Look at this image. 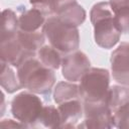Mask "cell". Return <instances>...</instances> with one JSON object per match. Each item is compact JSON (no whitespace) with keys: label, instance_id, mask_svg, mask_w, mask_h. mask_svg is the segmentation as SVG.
I'll list each match as a JSON object with an SVG mask.
<instances>
[{"label":"cell","instance_id":"cb8c5ba5","mask_svg":"<svg viewBox=\"0 0 129 129\" xmlns=\"http://www.w3.org/2000/svg\"><path fill=\"white\" fill-rule=\"evenodd\" d=\"M1 126L2 127H26L24 124H22L21 122H14L11 119H5L1 121Z\"/></svg>","mask_w":129,"mask_h":129},{"label":"cell","instance_id":"9a60e30c","mask_svg":"<svg viewBox=\"0 0 129 129\" xmlns=\"http://www.w3.org/2000/svg\"><path fill=\"white\" fill-rule=\"evenodd\" d=\"M75 99H82L77 84L72 82H59L56 84L53 91V100L57 105Z\"/></svg>","mask_w":129,"mask_h":129},{"label":"cell","instance_id":"8fae6325","mask_svg":"<svg viewBox=\"0 0 129 129\" xmlns=\"http://www.w3.org/2000/svg\"><path fill=\"white\" fill-rule=\"evenodd\" d=\"M45 16L37 9L30 8L24 10L18 16V25L19 30L22 31H38L42 30V27L45 23Z\"/></svg>","mask_w":129,"mask_h":129},{"label":"cell","instance_id":"7402d4cb","mask_svg":"<svg viewBox=\"0 0 129 129\" xmlns=\"http://www.w3.org/2000/svg\"><path fill=\"white\" fill-rule=\"evenodd\" d=\"M31 6L39 10L45 17H50L54 15L51 0H29Z\"/></svg>","mask_w":129,"mask_h":129},{"label":"cell","instance_id":"5bb4252c","mask_svg":"<svg viewBox=\"0 0 129 129\" xmlns=\"http://www.w3.org/2000/svg\"><path fill=\"white\" fill-rule=\"evenodd\" d=\"M115 19L122 33H129V0H110Z\"/></svg>","mask_w":129,"mask_h":129},{"label":"cell","instance_id":"5b68a950","mask_svg":"<svg viewBox=\"0 0 129 129\" xmlns=\"http://www.w3.org/2000/svg\"><path fill=\"white\" fill-rule=\"evenodd\" d=\"M43 104L40 98L32 92H21L11 101L13 117L26 127H34L38 123Z\"/></svg>","mask_w":129,"mask_h":129},{"label":"cell","instance_id":"4fadbf2b","mask_svg":"<svg viewBox=\"0 0 129 129\" xmlns=\"http://www.w3.org/2000/svg\"><path fill=\"white\" fill-rule=\"evenodd\" d=\"M55 16H57L61 21L70 25H73L75 27H78L84 23L87 15L85 9L78 2H75L62 8L60 11H58L55 14Z\"/></svg>","mask_w":129,"mask_h":129},{"label":"cell","instance_id":"ffe728a7","mask_svg":"<svg viewBox=\"0 0 129 129\" xmlns=\"http://www.w3.org/2000/svg\"><path fill=\"white\" fill-rule=\"evenodd\" d=\"M46 128H57L60 126V117L57 108L48 105L43 106L42 111L40 113L38 123Z\"/></svg>","mask_w":129,"mask_h":129},{"label":"cell","instance_id":"e0dca14e","mask_svg":"<svg viewBox=\"0 0 129 129\" xmlns=\"http://www.w3.org/2000/svg\"><path fill=\"white\" fill-rule=\"evenodd\" d=\"M36 56L42 64L51 70H57L59 67H61V52L51 45H42L37 50Z\"/></svg>","mask_w":129,"mask_h":129},{"label":"cell","instance_id":"2e32d148","mask_svg":"<svg viewBox=\"0 0 129 129\" xmlns=\"http://www.w3.org/2000/svg\"><path fill=\"white\" fill-rule=\"evenodd\" d=\"M0 84H1V87L9 94H12L22 88L19 82L17 73L14 72L12 66L8 64L3 60H1Z\"/></svg>","mask_w":129,"mask_h":129},{"label":"cell","instance_id":"6da1fadb","mask_svg":"<svg viewBox=\"0 0 129 129\" xmlns=\"http://www.w3.org/2000/svg\"><path fill=\"white\" fill-rule=\"evenodd\" d=\"M17 75L22 88L39 95H49L55 84L53 70L42 64L36 55L25 58L17 67Z\"/></svg>","mask_w":129,"mask_h":129},{"label":"cell","instance_id":"ac0fdd59","mask_svg":"<svg viewBox=\"0 0 129 129\" xmlns=\"http://www.w3.org/2000/svg\"><path fill=\"white\" fill-rule=\"evenodd\" d=\"M19 30L18 17L11 9H5L2 11V30L1 41L11 38L17 34Z\"/></svg>","mask_w":129,"mask_h":129},{"label":"cell","instance_id":"603a6c76","mask_svg":"<svg viewBox=\"0 0 129 129\" xmlns=\"http://www.w3.org/2000/svg\"><path fill=\"white\" fill-rule=\"evenodd\" d=\"M52 2V7H53V11H54V15L60 11L62 8L77 2V0H51Z\"/></svg>","mask_w":129,"mask_h":129},{"label":"cell","instance_id":"ba28073f","mask_svg":"<svg viewBox=\"0 0 129 129\" xmlns=\"http://www.w3.org/2000/svg\"><path fill=\"white\" fill-rule=\"evenodd\" d=\"M110 61L114 80L129 87V42H121L112 52Z\"/></svg>","mask_w":129,"mask_h":129},{"label":"cell","instance_id":"9c48e42d","mask_svg":"<svg viewBox=\"0 0 129 129\" xmlns=\"http://www.w3.org/2000/svg\"><path fill=\"white\" fill-rule=\"evenodd\" d=\"M32 55H36V53L26 51L19 42L16 35L1 41V46H0L1 60L7 62L12 67L17 68L25 58Z\"/></svg>","mask_w":129,"mask_h":129},{"label":"cell","instance_id":"30bf717a","mask_svg":"<svg viewBox=\"0 0 129 129\" xmlns=\"http://www.w3.org/2000/svg\"><path fill=\"white\" fill-rule=\"evenodd\" d=\"M60 128H75L84 115V102L82 99L70 100L58 104Z\"/></svg>","mask_w":129,"mask_h":129},{"label":"cell","instance_id":"7c38bea8","mask_svg":"<svg viewBox=\"0 0 129 129\" xmlns=\"http://www.w3.org/2000/svg\"><path fill=\"white\" fill-rule=\"evenodd\" d=\"M19 42L23 46V48L32 53H36L37 50L44 45L45 35L42 30L38 31H22L18 30L16 34Z\"/></svg>","mask_w":129,"mask_h":129},{"label":"cell","instance_id":"8992f818","mask_svg":"<svg viewBox=\"0 0 129 129\" xmlns=\"http://www.w3.org/2000/svg\"><path fill=\"white\" fill-rule=\"evenodd\" d=\"M83 128H112L114 126L113 113L108 102H84Z\"/></svg>","mask_w":129,"mask_h":129},{"label":"cell","instance_id":"7a4b0ae2","mask_svg":"<svg viewBox=\"0 0 129 129\" xmlns=\"http://www.w3.org/2000/svg\"><path fill=\"white\" fill-rule=\"evenodd\" d=\"M90 19L94 27L96 43L105 49L114 47L122 34L115 19L110 2H98L90 11Z\"/></svg>","mask_w":129,"mask_h":129},{"label":"cell","instance_id":"3957f363","mask_svg":"<svg viewBox=\"0 0 129 129\" xmlns=\"http://www.w3.org/2000/svg\"><path fill=\"white\" fill-rule=\"evenodd\" d=\"M42 31L50 45L61 53H71L78 50L80 46L78 27L61 21L55 15L46 18Z\"/></svg>","mask_w":129,"mask_h":129},{"label":"cell","instance_id":"277c9868","mask_svg":"<svg viewBox=\"0 0 129 129\" xmlns=\"http://www.w3.org/2000/svg\"><path fill=\"white\" fill-rule=\"evenodd\" d=\"M83 102H108L110 74L106 69L90 68L79 81Z\"/></svg>","mask_w":129,"mask_h":129},{"label":"cell","instance_id":"d6986e66","mask_svg":"<svg viewBox=\"0 0 129 129\" xmlns=\"http://www.w3.org/2000/svg\"><path fill=\"white\" fill-rule=\"evenodd\" d=\"M129 103V87L124 85H115L110 87L108 104L112 113L119 107Z\"/></svg>","mask_w":129,"mask_h":129},{"label":"cell","instance_id":"44dd1931","mask_svg":"<svg viewBox=\"0 0 129 129\" xmlns=\"http://www.w3.org/2000/svg\"><path fill=\"white\" fill-rule=\"evenodd\" d=\"M114 126L129 129V103L119 107L113 112Z\"/></svg>","mask_w":129,"mask_h":129},{"label":"cell","instance_id":"52a82bcc","mask_svg":"<svg viewBox=\"0 0 129 129\" xmlns=\"http://www.w3.org/2000/svg\"><path fill=\"white\" fill-rule=\"evenodd\" d=\"M90 68L91 62L88 56L80 50L66 54L61 60L62 77L72 83L79 82Z\"/></svg>","mask_w":129,"mask_h":129}]
</instances>
